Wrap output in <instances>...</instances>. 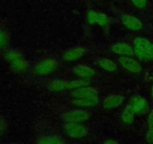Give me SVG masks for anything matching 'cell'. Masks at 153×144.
Here are the masks:
<instances>
[{
	"mask_svg": "<svg viewBox=\"0 0 153 144\" xmlns=\"http://www.w3.org/2000/svg\"><path fill=\"white\" fill-rule=\"evenodd\" d=\"M4 58L13 73L24 75L31 72V65L24 52L19 48L9 47L3 53Z\"/></svg>",
	"mask_w": 153,
	"mask_h": 144,
	"instance_id": "cell-1",
	"label": "cell"
},
{
	"mask_svg": "<svg viewBox=\"0 0 153 144\" xmlns=\"http://www.w3.org/2000/svg\"><path fill=\"white\" fill-rule=\"evenodd\" d=\"M60 68V61L54 56L40 57L31 65V73L36 76H48Z\"/></svg>",
	"mask_w": 153,
	"mask_h": 144,
	"instance_id": "cell-2",
	"label": "cell"
},
{
	"mask_svg": "<svg viewBox=\"0 0 153 144\" xmlns=\"http://www.w3.org/2000/svg\"><path fill=\"white\" fill-rule=\"evenodd\" d=\"M134 56L138 60H153V41L145 37H137L132 41Z\"/></svg>",
	"mask_w": 153,
	"mask_h": 144,
	"instance_id": "cell-3",
	"label": "cell"
},
{
	"mask_svg": "<svg viewBox=\"0 0 153 144\" xmlns=\"http://www.w3.org/2000/svg\"><path fill=\"white\" fill-rule=\"evenodd\" d=\"M92 117V112L88 109L73 106L65 109L60 112V118L62 122L85 123Z\"/></svg>",
	"mask_w": 153,
	"mask_h": 144,
	"instance_id": "cell-4",
	"label": "cell"
},
{
	"mask_svg": "<svg viewBox=\"0 0 153 144\" xmlns=\"http://www.w3.org/2000/svg\"><path fill=\"white\" fill-rule=\"evenodd\" d=\"M61 130L67 137L76 140L85 139L90 134L89 128L85 123L62 122Z\"/></svg>",
	"mask_w": 153,
	"mask_h": 144,
	"instance_id": "cell-5",
	"label": "cell"
},
{
	"mask_svg": "<svg viewBox=\"0 0 153 144\" xmlns=\"http://www.w3.org/2000/svg\"><path fill=\"white\" fill-rule=\"evenodd\" d=\"M34 144H68L60 133L52 129H44L36 136Z\"/></svg>",
	"mask_w": 153,
	"mask_h": 144,
	"instance_id": "cell-6",
	"label": "cell"
},
{
	"mask_svg": "<svg viewBox=\"0 0 153 144\" xmlns=\"http://www.w3.org/2000/svg\"><path fill=\"white\" fill-rule=\"evenodd\" d=\"M89 49L85 46L77 45L64 50L61 52V59L65 62H76L88 55Z\"/></svg>",
	"mask_w": 153,
	"mask_h": 144,
	"instance_id": "cell-7",
	"label": "cell"
},
{
	"mask_svg": "<svg viewBox=\"0 0 153 144\" xmlns=\"http://www.w3.org/2000/svg\"><path fill=\"white\" fill-rule=\"evenodd\" d=\"M70 71L77 78L88 81L95 77L97 74V70L95 68L87 63H78L74 64L70 68Z\"/></svg>",
	"mask_w": 153,
	"mask_h": 144,
	"instance_id": "cell-8",
	"label": "cell"
},
{
	"mask_svg": "<svg viewBox=\"0 0 153 144\" xmlns=\"http://www.w3.org/2000/svg\"><path fill=\"white\" fill-rule=\"evenodd\" d=\"M126 101V97L119 93H111L107 94L100 101L101 106L105 110H114L120 107Z\"/></svg>",
	"mask_w": 153,
	"mask_h": 144,
	"instance_id": "cell-9",
	"label": "cell"
},
{
	"mask_svg": "<svg viewBox=\"0 0 153 144\" xmlns=\"http://www.w3.org/2000/svg\"><path fill=\"white\" fill-rule=\"evenodd\" d=\"M86 20L88 23L90 25L98 26L100 27L108 26L111 22L110 16L105 13L92 9L87 12Z\"/></svg>",
	"mask_w": 153,
	"mask_h": 144,
	"instance_id": "cell-10",
	"label": "cell"
},
{
	"mask_svg": "<svg viewBox=\"0 0 153 144\" xmlns=\"http://www.w3.org/2000/svg\"><path fill=\"white\" fill-rule=\"evenodd\" d=\"M44 86L49 92L61 93L70 91V80L61 77L51 78L46 81Z\"/></svg>",
	"mask_w": 153,
	"mask_h": 144,
	"instance_id": "cell-11",
	"label": "cell"
},
{
	"mask_svg": "<svg viewBox=\"0 0 153 144\" xmlns=\"http://www.w3.org/2000/svg\"><path fill=\"white\" fill-rule=\"evenodd\" d=\"M118 63L124 70L132 74H140L143 70L141 64L134 56L118 57Z\"/></svg>",
	"mask_w": 153,
	"mask_h": 144,
	"instance_id": "cell-12",
	"label": "cell"
},
{
	"mask_svg": "<svg viewBox=\"0 0 153 144\" xmlns=\"http://www.w3.org/2000/svg\"><path fill=\"white\" fill-rule=\"evenodd\" d=\"M121 23L127 29L132 32H139L143 28V23L140 18L128 13H122L120 15Z\"/></svg>",
	"mask_w": 153,
	"mask_h": 144,
	"instance_id": "cell-13",
	"label": "cell"
},
{
	"mask_svg": "<svg viewBox=\"0 0 153 144\" xmlns=\"http://www.w3.org/2000/svg\"><path fill=\"white\" fill-rule=\"evenodd\" d=\"M109 50L114 55L120 56H134L132 44L128 42L117 41L109 46Z\"/></svg>",
	"mask_w": 153,
	"mask_h": 144,
	"instance_id": "cell-14",
	"label": "cell"
},
{
	"mask_svg": "<svg viewBox=\"0 0 153 144\" xmlns=\"http://www.w3.org/2000/svg\"><path fill=\"white\" fill-rule=\"evenodd\" d=\"M100 95V90L98 87L88 85L70 91V98H82L97 97Z\"/></svg>",
	"mask_w": 153,
	"mask_h": 144,
	"instance_id": "cell-15",
	"label": "cell"
},
{
	"mask_svg": "<svg viewBox=\"0 0 153 144\" xmlns=\"http://www.w3.org/2000/svg\"><path fill=\"white\" fill-rule=\"evenodd\" d=\"M128 105L131 106L136 115L143 114L147 111L149 104L147 100L144 97L140 94H134L130 98L129 100L128 101Z\"/></svg>",
	"mask_w": 153,
	"mask_h": 144,
	"instance_id": "cell-16",
	"label": "cell"
},
{
	"mask_svg": "<svg viewBox=\"0 0 153 144\" xmlns=\"http://www.w3.org/2000/svg\"><path fill=\"white\" fill-rule=\"evenodd\" d=\"M93 63L102 70L108 73H114L119 68V64L116 62L105 56H96L93 58Z\"/></svg>",
	"mask_w": 153,
	"mask_h": 144,
	"instance_id": "cell-17",
	"label": "cell"
},
{
	"mask_svg": "<svg viewBox=\"0 0 153 144\" xmlns=\"http://www.w3.org/2000/svg\"><path fill=\"white\" fill-rule=\"evenodd\" d=\"M99 104H100V96L82 98H70V104L75 107L89 110L90 108L97 106Z\"/></svg>",
	"mask_w": 153,
	"mask_h": 144,
	"instance_id": "cell-18",
	"label": "cell"
},
{
	"mask_svg": "<svg viewBox=\"0 0 153 144\" xmlns=\"http://www.w3.org/2000/svg\"><path fill=\"white\" fill-rule=\"evenodd\" d=\"M135 116V112L133 111L131 106L128 104H126L123 109L122 110V111H121L120 118V122L123 125L129 126L133 124Z\"/></svg>",
	"mask_w": 153,
	"mask_h": 144,
	"instance_id": "cell-19",
	"label": "cell"
},
{
	"mask_svg": "<svg viewBox=\"0 0 153 144\" xmlns=\"http://www.w3.org/2000/svg\"><path fill=\"white\" fill-rule=\"evenodd\" d=\"M10 36L8 29L4 26L0 25V52L4 53L9 48Z\"/></svg>",
	"mask_w": 153,
	"mask_h": 144,
	"instance_id": "cell-20",
	"label": "cell"
},
{
	"mask_svg": "<svg viewBox=\"0 0 153 144\" xmlns=\"http://www.w3.org/2000/svg\"><path fill=\"white\" fill-rule=\"evenodd\" d=\"M7 122L3 116L0 115V138L2 137L7 130Z\"/></svg>",
	"mask_w": 153,
	"mask_h": 144,
	"instance_id": "cell-21",
	"label": "cell"
},
{
	"mask_svg": "<svg viewBox=\"0 0 153 144\" xmlns=\"http://www.w3.org/2000/svg\"><path fill=\"white\" fill-rule=\"evenodd\" d=\"M132 5L137 9H144L147 6L148 0H131Z\"/></svg>",
	"mask_w": 153,
	"mask_h": 144,
	"instance_id": "cell-22",
	"label": "cell"
},
{
	"mask_svg": "<svg viewBox=\"0 0 153 144\" xmlns=\"http://www.w3.org/2000/svg\"><path fill=\"white\" fill-rule=\"evenodd\" d=\"M145 140L148 144H153V128H148L145 134Z\"/></svg>",
	"mask_w": 153,
	"mask_h": 144,
	"instance_id": "cell-23",
	"label": "cell"
},
{
	"mask_svg": "<svg viewBox=\"0 0 153 144\" xmlns=\"http://www.w3.org/2000/svg\"><path fill=\"white\" fill-rule=\"evenodd\" d=\"M146 125L147 129L153 128V108L149 111L146 117Z\"/></svg>",
	"mask_w": 153,
	"mask_h": 144,
	"instance_id": "cell-24",
	"label": "cell"
},
{
	"mask_svg": "<svg viewBox=\"0 0 153 144\" xmlns=\"http://www.w3.org/2000/svg\"><path fill=\"white\" fill-rule=\"evenodd\" d=\"M101 144H121V142L116 138L108 137L102 140Z\"/></svg>",
	"mask_w": 153,
	"mask_h": 144,
	"instance_id": "cell-25",
	"label": "cell"
},
{
	"mask_svg": "<svg viewBox=\"0 0 153 144\" xmlns=\"http://www.w3.org/2000/svg\"><path fill=\"white\" fill-rule=\"evenodd\" d=\"M150 93H151V97H152V98L153 100V82H152V86H151Z\"/></svg>",
	"mask_w": 153,
	"mask_h": 144,
	"instance_id": "cell-26",
	"label": "cell"
},
{
	"mask_svg": "<svg viewBox=\"0 0 153 144\" xmlns=\"http://www.w3.org/2000/svg\"><path fill=\"white\" fill-rule=\"evenodd\" d=\"M7 144H21L19 142H10V143H7Z\"/></svg>",
	"mask_w": 153,
	"mask_h": 144,
	"instance_id": "cell-27",
	"label": "cell"
},
{
	"mask_svg": "<svg viewBox=\"0 0 153 144\" xmlns=\"http://www.w3.org/2000/svg\"><path fill=\"white\" fill-rule=\"evenodd\" d=\"M73 144H75V143H73Z\"/></svg>",
	"mask_w": 153,
	"mask_h": 144,
	"instance_id": "cell-28",
	"label": "cell"
}]
</instances>
